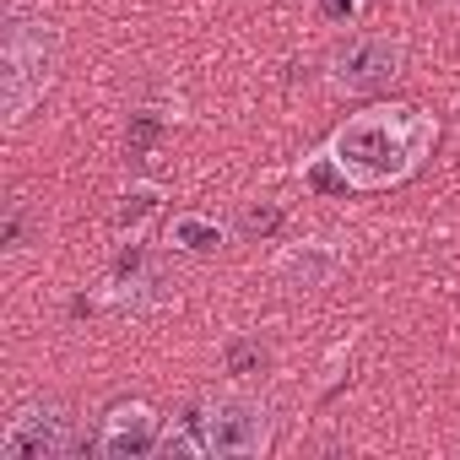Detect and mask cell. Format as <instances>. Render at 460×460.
<instances>
[{
    "label": "cell",
    "instance_id": "5bb4252c",
    "mask_svg": "<svg viewBox=\"0 0 460 460\" xmlns=\"http://www.w3.org/2000/svg\"><path fill=\"white\" fill-rule=\"evenodd\" d=\"M358 6H363V0H325V17H331V22H352Z\"/></svg>",
    "mask_w": 460,
    "mask_h": 460
},
{
    "label": "cell",
    "instance_id": "30bf717a",
    "mask_svg": "<svg viewBox=\"0 0 460 460\" xmlns=\"http://www.w3.org/2000/svg\"><path fill=\"white\" fill-rule=\"evenodd\" d=\"M282 222H288V211L277 206V200H244V211H239V239H250V244H266V239H277L282 234Z\"/></svg>",
    "mask_w": 460,
    "mask_h": 460
},
{
    "label": "cell",
    "instance_id": "4fadbf2b",
    "mask_svg": "<svg viewBox=\"0 0 460 460\" xmlns=\"http://www.w3.org/2000/svg\"><path fill=\"white\" fill-rule=\"evenodd\" d=\"M157 130H163V125H157V114H152V109H141V114L130 119V152H146V146L157 141Z\"/></svg>",
    "mask_w": 460,
    "mask_h": 460
},
{
    "label": "cell",
    "instance_id": "3957f363",
    "mask_svg": "<svg viewBox=\"0 0 460 460\" xmlns=\"http://www.w3.org/2000/svg\"><path fill=\"white\" fill-rule=\"evenodd\" d=\"M195 428H200L206 455H217V460H255L271 449V406L261 395H244V390L200 401Z\"/></svg>",
    "mask_w": 460,
    "mask_h": 460
},
{
    "label": "cell",
    "instance_id": "5b68a950",
    "mask_svg": "<svg viewBox=\"0 0 460 460\" xmlns=\"http://www.w3.org/2000/svg\"><path fill=\"white\" fill-rule=\"evenodd\" d=\"M76 449V428L55 401H22L0 428V460H66Z\"/></svg>",
    "mask_w": 460,
    "mask_h": 460
},
{
    "label": "cell",
    "instance_id": "277c9868",
    "mask_svg": "<svg viewBox=\"0 0 460 460\" xmlns=\"http://www.w3.org/2000/svg\"><path fill=\"white\" fill-rule=\"evenodd\" d=\"M401 66H406V44L401 39H390V33H358V39H347V44L331 49L325 76H331L336 93L368 98V93H385L401 76Z\"/></svg>",
    "mask_w": 460,
    "mask_h": 460
},
{
    "label": "cell",
    "instance_id": "6da1fadb",
    "mask_svg": "<svg viewBox=\"0 0 460 460\" xmlns=\"http://www.w3.org/2000/svg\"><path fill=\"white\" fill-rule=\"evenodd\" d=\"M438 146L433 114L417 103H368L347 114V125L325 141V157L341 190H390L406 184Z\"/></svg>",
    "mask_w": 460,
    "mask_h": 460
},
{
    "label": "cell",
    "instance_id": "8992f818",
    "mask_svg": "<svg viewBox=\"0 0 460 460\" xmlns=\"http://www.w3.org/2000/svg\"><path fill=\"white\" fill-rule=\"evenodd\" d=\"M157 444H163V417L146 401H119L103 417V428L93 438V455H103V460H146V455H157Z\"/></svg>",
    "mask_w": 460,
    "mask_h": 460
},
{
    "label": "cell",
    "instance_id": "8fae6325",
    "mask_svg": "<svg viewBox=\"0 0 460 460\" xmlns=\"http://www.w3.org/2000/svg\"><path fill=\"white\" fill-rule=\"evenodd\" d=\"M222 363H227V374H234V379H250V374H261V368L271 363V352H266V341H255V336H239V341H227Z\"/></svg>",
    "mask_w": 460,
    "mask_h": 460
},
{
    "label": "cell",
    "instance_id": "7a4b0ae2",
    "mask_svg": "<svg viewBox=\"0 0 460 460\" xmlns=\"http://www.w3.org/2000/svg\"><path fill=\"white\" fill-rule=\"evenodd\" d=\"M55 66H60L55 28L12 6L6 28H0V109H6V125H22L33 114V103L55 82Z\"/></svg>",
    "mask_w": 460,
    "mask_h": 460
},
{
    "label": "cell",
    "instance_id": "9c48e42d",
    "mask_svg": "<svg viewBox=\"0 0 460 460\" xmlns=\"http://www.w3.org/2000/svg\"><path fill=\"white\" fill-rule=\"evenodd\" d=\"M157 211H163V184H157V179H136V184H125L119 200H114V234H119V239H136Z\"/></svg>",
    "mask_w": 460,
    "mask_h": 460
},
{
    "label": "cell",
    "instance_id": "7c38bea8",
    "mask_svg": "<svg viewBox=\"0 0 460 460\" xmlns=\"http://www.w3.org/2000/svg\"><path fill=\"white\" fill-rule=\"evenodd\" d=\"M157 455H168V460H200V455H206V444H200V428H195V411L184 417V428H173V433H163V444H157Z\"/></svg>",
    "mask_w": 460,
    "mask_h": 460
},
{
    "label": "cell",
    "instance_id": "52a82bcc",
    "mask_svg": "<svg viewBox=\"0 0 460 460\" xmlns=\"http://www.w3.org/2000/svg\"><path fill=\"white\" fill-rule=\"evenodd\" d=\"M336 271H341V250H336L331 239H304V244L282 250V261H277V282L293 288V293H314V288H325Z\"/></svg>",
    "mask_w": 460,
    "mask_h": 460
},
{
    "label": "cell",
    "instance_id": "ba28073f",
    "mask_svg": "<svg viewBox=\"0 0 460 460\" xmlns=\"http://www.w3.org/2000/svg\"><path fill=\"white\" fill-rule=\"evenodd\" d=\"M227 244V227L217 222V217H206V211H179L173 222H168V250H179V255H217Z\"/></svg>",
    "mask_w": 460,
    "mask_h": 460
}]
</instances>
